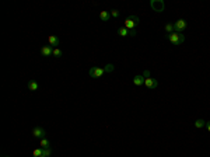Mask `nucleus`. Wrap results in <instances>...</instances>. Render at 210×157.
<instances>
[{
	"label": "nucleus",
	"instance_id": "9d476101",
	"mask_svg": "<svg viewBox=\"0 0 210 157\" xmlns=\"http://www.w3.org/2000/svg\"><path fill=\"white\" fill-rule=\"evenodd\" d=\"M133 84L134 86H143L144 84V76L137 75L133 77Z\"/></svg>",
	"mask_w": 210,
	"mask_h": 157
},
{
	"label": "nucleus",
	"instance_id": "39448f33",
	"mask_svg": "<svg viewBox=\"0 0 210 157\" xmlns=\"http://www.w3.org/2000/svg\"><path fill=\"white\" fill-rule=\"evenodd\" d=\"M185 28H186V21H185L184 18H181V20H178L177 23H174V30H175V32L182 34V32L185 31Z\"/></svg>",
	"mask_w": 210,
	"mask_h": 157
},
{
	"label": "nucleus",
	"instance_id": "f8f14e48",
	"mask_svg": "<svg viewBox=\"0 0 210 157\" xmlns=\"http://www.w3.org/2000/svg\"><path fill=\"white\" fill-rule=\"evenodd\" d=\"M39 88L38 83L34 82V80H31V82H28V90H31V91H37Z\"/></svg>",
	"mask_w": 210,
	"mask_h": 157
},
{
	"label": "nucleus",
	"instance_id": "f257e3e1",
	"mask_svg": "<svg viewBox=\"0 0 210 157\" xmlns=\"http://www.w3.org/2000/svg\"><path fill=\"white\" fill-rule=\"evenodd\" d=\"M139 23H140L139 17H136V16H130V17H127V18L125 20L123 27H125V28H127V30L130 31V30H134V28L139 25Z\"/></svg>",
	"mask_w": 210,
	"mask_h": 157
},
{
	"label": "nucleus",
	"instance_id": "f3484780",
	"mask_svg": "<svg viewBox=\"0 0 210 157\" xmlns=\"http://www.w3.org/2000/svg\"><path fill=\"white\" fill-rule=\"evenodd\" d=\"M195 126H196L197 129H199V128H203V126H206V122H204L203 119H196L195 121Z\"/></svg>",
	"mask_w": 210,
	"mask_h": 157
},
{
	"label": "nucleus",
	"instance_id": "aec40b11",
	"mask_svg": "<svg viewBox=\"0 0 210 157\" xmlns=\"http://www.w3.org/2000/svg\"><path fill=\"white\" fill-rule=\"evenodd\" d=\"M44 157H52V149H44Z\"/></svg>",
	"mask_w": 210,
	"mask_h": 157
},
{
	"label": "nucleus",
	"instance_id": "6e6552de",
	"mask_svg": "<svg viewBox=\"0 0 210 157\" xmlns=\"http://www.w3.org/2000/svg\"><path fill=\"white\" fill-rule=\"evenodd\" d=\"M32 135H34V138H38V139H44L45 135H46V132H45V129H42V128H39V126H37L34 131H32Z\"/></svg>",
	"mask_w": 210,
	"mask_h": 157
},
{
	"label": "nucleus",
	"instance_id": "1a4fd4ad",
	"mask_svg": "<svg viewBox=\"0 0 210 157\" xmlns=\"http://www.w3.org/2000/svg\"><path fill=\"white\" fill-rule=\"evenodd\" d=\"M48 42H49V45H51L52 48H56L57 45L60 44L59 38L55 37V35H49V37H48Z\"/></svg>",
	"mask_w": 210,
	"mask_h": 157
},
{
	"label": "nucleus",
	"instance_id": "0eeeda50",
	"mask_svg": "<svg viewBox=\"0 0 210 157\" xmlns=\"http://www.w3.org/2000/svg\"><path fill=\"white\" fill-rule=\"evenodd\" d=\"M53 49L55 48H52L51 45H45L41 48V55L42 56H53Z\"/></svg>",
	"mask_w": 210,
	"mask_h": 157
},
{
	"label": "nucleus",
	"instance_id": "f03ea898",
	"mask_svg": "<svg viewBox=\"0 0 210 157\" xmlns=\"http://www.w3.org/2000/svg\"><path fill=\"white\" fill-rule=\"evenodd\" d=\"M168 39H170V42L174 45H181L185 41V35L174 31L172 34H168Z\"/></svg>",
	"mask_w": 210,
	"mask_h": 157
},
{
	"label": "nucleus",
	"instance_id": "dca6fc26",
	"mask_svg": "<svg viewBox=\"0 0 210 157\" xmlns=\"http://www.w3.org/2000/svg\"><path fill=\"white\" fill-rule=\"evenodd\" d=\"M174 31H175V30H174V24H172V23H168V24H165V32H168V34H172Z\"/></svg>",
	"mask_w": 210,
	"mask_h": 157
},
{
	"label": "nucleus",
	"instance_id": "5701e85b",
	"mask_svg": "<svg viewBox=\"0 0 210 157\" xmlns=\"http://www.w3.org/2000/svg\"><path fill=\"white\" fill-rule=\"evenodd\" d=\"M143 76H144V79H147V77H150V72H148V70H144V73H143Z\"/></svg>",
	"mask_w": 210,
	"mask_h": 157
},
{
	"label": "nucleus",
	"instance_id": "20e7f679",
	"mask_svg": "<svg viewBox=\"0 0 210 157\" xmlns=\"http://www.w3.org/2000/svg\"><path fill=\"white\" fill-rule=\"evenodd\" d=\"M105 73V70H104V67H91L88 72L90 77H93V79H98V77H101L102 75Z\"/></svg>",
	"mask_w": 210,
	"mask_h": 157
},
{
	"label": "nucleus",
	"instance_id": "2eb2a0df",
	"mask_svg": "<svg viewBox=\"0 0 210 157\" xmlns=\"http://www.w3.org/2000/svg\"><path fill=\"white\" fill-rule=\"evenodd\" d=\"M118 34H119L121 37H126V35H129V30L125 28V27H119V28H118Z\"/></svg>",
	"mask_w": 210,
	"mask_h": 157
},
{
	"label": "nucleus",
	"instance_id": "4be33fe9",
	"mask_svg": "<svg viewBox=\"0 0 210 157\" xmlns=\"http://www.w3.org/2000/svg\"><path fill=\"white\" fill-rule=\"evenodd\" d=\"M129 35H130V37H136L137 32H136V30H130V31H129Z\"/></svg>",
	"mask_w": 210,
	"mask_h": 157
},
{
	"label": "nucleus",
	"instance_id": "6ab92c4d",
	"mask_svg": "<svg viewBox=\"0 0 210 157\" xmlns=\"http://www.w3.org/2000/svg\"><path fill=\"white\" fill-rule=\"evenodd\" d=\"M53 56H55V58H60V56H62V50L57 49V48H55V49H53Z\"/></svg>",
	"mask_w": 210,
	"mask_h": 157
},
{
	"label": "nucleus",
	"instance_id": "423d86ee",
	"mask_svg": "<svg viewBox=\"0 0 210 157\" xmlns=\"http://www.w3.org/2000/svg\"><path fill=\"white\" fill-rule=\"evenodd\" d=\"M144 86L147 88H150V90H154L158 86V82L156 79H153V77H147V79H144Z\"/></svg>",
	"mask_w": 210,
	"mask_h": 157
},
{
	"label": "nucleus",
	"instance_id": "9b49d317",
	"mask_svg": "<svg viewBox=\"0 0 210 157\" xmlns=\"http://www.w3.org/2000/svg\"><path fill=\"white\" fill-rule=\"evenodd\" d=\"M109 16H111V13L107 11V10H104V11L100 13V18H101V21H104V23H107L109 20Z\"/></svg>",
	"mask_w": 210,
	"mask_h": 157
},
{
	"label": "nucleus",
	"instance_id": "ddd939ff",
	"mask_svg": "<svg viewBox=\"0 0 210 157\" xmlns=\"http://www.w3.org/2000/svg\"><path fill=\"white\" fill-rule=\"evenodd\" d=\"M32 157H44V149L42 147H38L32 151Z\"/></svg>",
	"mask_w": 210,
	"mask_h": 157
},
{
	"label": "nucleus",
	"instance_id": "a211bd4d",
	"mask_svg": "<svg viewBox=\"0 0 210 157\" xmlns=\"http://www.w3.org/2000/svg\"><path fill=\"white\" fill-rule=\"evenodd\" d=\"M104 70H105L107 73H111V72H114L115 70V67H114V65H112V63H109V65H107V66L104 67Z\"/></svg>",
	"mask_w": 210,
	"mask_h": 157
},
{
	"label": "nucleus",
	"instance_id": "412c9836",
	"mask_svg": "<svg viewBox=\"0 0 210 157\" xmlns=\"http://www.w3.org/2000/svg\"><path fill=\"white\" fill-rule=\"evenodd\" d=\"M111 16H112L114 18H116V17H119V11H118V10H111Z\"/></svg>",
	"mask_w": 210,
	"mask_h": 157
},
{
	"label": "nucleus",
	"instance_id": "b1692460",
	"mask_svg": "<svg viewBox=\"0 0 210 157\" xmlns=\"http://www.w3.org/2000/svg\"><path fill=\"white\" fill-rule=\"evenodd\" d=\"M206 128H207V131L210 132V121H209V122H206Z\"/></svg>",
	"mask_w": 210,
	"mask_h": 157
},
{
	"label": "nucleus",
	"instance_id": "7ed1b4c3",
	"mask_svg": "<svg viewBox=\"0 0 210 157\" xmlns=\"http://www.w3.org/2000/svg\"><path fill=\"white\" fill-rule=\"evenodd\" d=\"M150 6H151V9H153L154 11H157V13H163L164 9H165V4H164L163 0H151Z\"/></svg>",
	"mask_w": 210,
	"mask_h": 157
},
{
	"label": "nucleus",
	"instance_id": "4468645a",
	"mask_svg": "<svg viewBox=\"0 0 210 157\" xmlns=\"http://www.w3.org/2000/svg\"><path fill=\"white\" fill-rule=\"evenodd\" d=\"M41 147L42 149H51V142L48 139H41Z\"/></svg>",
	"mask_w": 210,
	"mask_h": 157
},
{
	"label": "nucleus",
	"instance_id": "393cba45",
	"mask_svg": "<svg viewBox=\"0 0 210 157\" xmlns=\"http://www.w3.org/2000/svg\"><path fill=\"white\" fill-rule=\"evenodd\" d=\"M4 157H10V156H4Z\"/></svg>",
	"mask_w": 210,
	"mask_h": 157
}]
</instances>
